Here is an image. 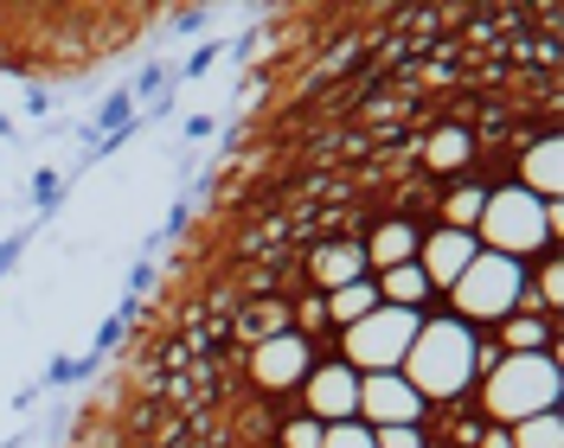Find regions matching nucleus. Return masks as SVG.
Segmentation results:
<instances>
[{
	"mask_svg": "<svg viewBox=\"0 0 564 448\" xmlns=\"http://www.w3.org/2000/svg\"><path fill=\"white\" fill-rule=\"evenodd\" d=\"M0 141H13V116H0Z\"/></svg>",
	"mask_w": 564,
	"mask_h": 448,
	"instance_id": "c85d7f7f",
	"label": "nucleus"
},
{
	"mask_svg": "<svg viewBox=\"0 0 564 448\" xmlns=\"http://www.w3.org/2000/svg\"><path fill=\"white\" fill-rule=\"evenodd\" d=\"M558 442H564V423H558V411L527 416V423H513V429H507V448H558Z\"/></svg>",
	"mask_w": 564,
	"mask_h": 448,
	"instance_id": "dca6fc26",
	"label": "nucleus"
},
{
	"mask_svg": "<svg viewBox=\"0 0 564 448\" xmlns=\"http://www.w3.org/2000/svg\"><path fill=\"white\" fill-rule=\"evenodd\" d=\"M352 416H366V429H391V423H423V397L398 372H366Z\"/></svg>",
	"mask_w": 564,
	"mask_h": 448,
	"instance_id": "0eeeda50",
	"label": "nucleus"
},
{
	"mask_svg": "<svg viewBox=\"0 0 564 448\" xmlns=\"http://www.w3.org/2000/svg\"><path fill=\"white\" fill-rule=\"evenodd\" d=\"M58 206H65V173H58V167H39L33 173V225H45Z\"/></svg>",
	"mask_w": 564,
	"mask_h": 448,
	"instance_id": "6ab92c4d",
	"label": "nucleus"
},
{
	"mask_svg": "<svg viewBox=\"0 0 564 448\" xmlns=\"http://www.w3.org/2000/svg\"><path fill=\"white\" fill-rule=\"evenodd\" d=\"M520 186H527L532 199H558L564 193V141L558 135H539L520 154Z\"/></svg>",
	"mask_w": 564,
	"mask_h": 448,
	"instance_id": "9d476101",
	"label": "nucleus"
},
{
	"mask_svg": "<svg viewBox=\"0 0 564 448\" xmlns=\"http://www.w3.org/2000/svg\"><path fill=\"white\" fill-rule=\"evenodd\" d=\"M295 320H302V327H321V320H327V308H321V295H308V302L295 308ZM302 327H295V334H302Z\"/></svg>",
	"mask_w": 564,
	"mask_h": 448,
	"instance_id": "cd10ccee",
	"label": "nucleus"
},
{
	"mask_svg": "<svg viewBox=\"0 0 564 448\" xmlns=\"http://www.w3.org/2000/svg\"><path fill=\"white\" fill-rule=\"evenodd\" d=\"M379 448H423V423H391V429H372Z\"/></svg>",
	"mask_w": 564,
	"mask_h": 448,
	"instance_id": "412c9836",
	"label": "nucleus"
},
{
	"mask_svg": "<svg viewBox=\"0 0 564 448\" xmlns=\"http://www.w3.org/2000/svg\"><path fill=\"white\" fill-rule=\"evenodd\" d=\"M321 448H379V442H372V429L352 416V423H327V429H321Z\"/></svg>",
	"mask_w": 564,
	"mask_h": 448,
	"instance_id": "aec40b11",
	"label": "nucleus"
},
{
	"mask_svg": "<svg viewBox=\"0 0 564 448\" xmlns=\"http://www.w3.org/2000/svg\"><path fill=\"white\" fill-rule=\"evenodd\" d=\"M366 276V250L359 243H321L315 250V282L334 295V288H347V282Z\"/></svg>",
	"mask_w": 564,
	"mask_h": 448,
	"instance_id": "f8f14e48",
	"label": "nucleus"
},
{
	"mask_svg": "<svg viewBox=\"0 0 564 448\" xmlns=\"http://www.w3.org/2000/svg\"><path fill=\"white\" fill-rule=\"evenodd\" d=\"M33 231H39V225H26V231H13V238L0 243V276H7V270H13V263L26 256V243H33Z\"/></svg>",
	"mask_w": 564,
	"mask_h": 448,
	"instance_id": "b1692460",
	"label": "nucleus"
},
{
	"mask_svg": "<svg viewBox=\"0 0 564 448\" xmlns=\"http://www.w3.org/2000/svg\"><path fill=\"white\" fill-rule=\"evenodd\" d=\"M321 308H327V320L352 327V320H366V314L379 308V282L359 276V282H347V288H334V295H321Z\"/></svg>",
	"mask_w": 564,
	"mask_h": 448,
	"instance_id": "2eb2a0df",
	"label": "nucleus"
},
{
	"mask_svg": "<svg viewBox=\"0 0 564 448\" xmlns=\"http://www.w3.org/2000/svg\"><path fill=\"white\" fill-rule=\"evenodd\" d=\"M282 302H263V308H250V327H257V334H263V340H270V334H289V327H282Z\"/></svg>",
	"mask_w": 564,
	"mask_h": 448,
	"instance_id": "5701e85b",
	"label": "nucleus"
},
{
	"mask_svg": "<svg viewBox=\"0 0 564 448\" xmlns=\"http://www.w3.org/2000/svg\"><path fill=\"white\" fill-rule=\"evenodd\" d=\"M417 225H404V218H391L372 231V243H359L366 250V263H379V270H398V263H417Z\"/></svg>",
	"mask_w": 564,
	"mask_h": 448,
	"instance_id": "9b49d317",
	"label": "nucleus"
},
{
	"mask_svg": "<svg viewBox=\"0 0 564 448\" xmlns=\"http://www.w3.org/2000/svg\"><path fill=\"white\" fill-rule=\"evenodd\" d=\"M481 206H488V186H456V193L443 199V218H449V231H475Z\"/></svg>",
	"mask_w": 564,
	"mask_h": 448,
	"instance_id": "f3484780",
	"label": "nucleus"
},
{
	"mask_svg": "<svg viewBox=\"0 0 564 448\" xmlns=\"http://www.w3.org/2000/svg\"><path fill=\"white\" fill-rule=\"evenodd\" d=\"M558 225H564L558 199H532L520 179H513V186H494L481 218H475V231L488 238L494 256H513V263L532 256V250H545V243L558 238Z\"/></svg>",
	"mask_w": 564,
	"mask_h": 448,
	"instance_id": "7ed1b4c3",
	"label": "nucleus"
},
{
	"mask_svg": "<svg viewBox=\"0 0 564 448\" xmlns=\"http://www.w3.org/2000/svg\"><path fill=\"white\" fill-rule=\"evenodd\" d=\"M321 429H327V423H315V416H295V423L282 429V448H321Z\"/></svg>",
	"mask_w": 564,
	"mask_h": 448,
	"instance_id": "4be33fe9",
	"label": "nucleus"
},
{
	"mask_svg": "<svg viewBox=\"0 0 564 448\" xmlns=\"http://www.w3.org/2000/svg\"><path fill=\"white\" fill-rule=\"evenodd\" d=\"M379 302L386 308H417L430 302V276H423L417 263H398V270H379Z\"/></svg>",
	"mask_w": 564,
	"mask_h": 448,
	"instance_id": "4468645a",
	"label": "nucleus"
},
{
	"mask_svg": "<svg viewBox=\"0 0 564 448\" xmlns=\"http://www.w3.org/2000/svg\"><path fill=\"white\" fill-rule=\"evenodd\" d=\"M475 256H481V238H475V231H449V225H443L436 238L417 243V270L430 276V288H456V276Z\"/></svg>",
	"mask_w": 564,
	"mask_h": 448,
	"instance_id": "6e6552de",
	"label": "nucleus"
},
{
	"mask_svg": "<svg viewBox=\"0 0 564 448\" xmlns=\"http://www.w3.org/2000/svg\"><path fill=\"white\" fill-rule=\"evenodd\" d=\"M148 288H154V263H148V256H141L135 270H129V302H141V295H148Z\"/></svg>",
	"mask_w": 564,
	"mask_h": 448,
	"instance_id": "bb28decb",
	"label": "nucleus"
},
{
	"mask_svg": "<svg viewBox=\"0 0 564 448\" xmlns=\"http://www.w3.org/2000/svg\"><path fill=\"white\" fill-rule=\"evenodd\" d=\"M500 327H507V352H552V320L520 314V320H500Z\"/></svg>",
	"mask_w": 564,
	"mask_h": 448,
	"instance_id": "a211bd4d",
	"label": "nucleus"
},
{
	"mask_svg": "<svg viewBox=\"0 0 564 448\" xmlns=\"http://www.w3.org/2000/svg\"><path fill=\"white\" fill-rule=\"evenodd\" d=\"M302 397H308V416H315V423H352L359 372H352V365H315V372L302 379Z\"/></svg>",
	"mask_w": 564,
	"mask_h": 448,
	"instance_id": "1a4fd4ad",
	"label": "nucleus"
},
{
	"mask_svg": "<svg viewBox=\"0 0 564 448\" xmlns=\"http://www.w3.org/2000/svg\"><path fill=\"white\" fill-rule=\"evenodd\" d=\"M449 295H456V320H468V327H481V320H513L520 302H527V263L481 250V256L456 276Z\"/></svg>",
	"mask_w": 564,
	"mask_h": 448,
	"instance_id": "20e7f679",
	"label": "nucleus"
},
{
	"mask_svg": "<svg viewBox=\"0 0 564 448\" xmlns=\"http://www.w3.org/2000/svg\"><path fill=\"white\" fill-rule=\"evenodd\" d=\"M481 372V340H475V327L456 320V314H436V320H423L411 352H404V365H398V379L417 391L423 404H449L462 397L468 384Z\"/></svg>",
	"mask_w": 564,
	"mask_h": 448,
	"instance_id": "f257e3e1",
	"label": "nucleus"
},
{
	"mask_svg": "<svg viewBox=\"0 0 564 448\" xmlns=\"http://www.w3.org/2000/svg\"><path fill=\"white\" fill-rule=\"evenodd\" d=\"M218 52H225L218 39H212V45H199V52H193V58H186V65L174 70V77H206V70H212V58H218Z\"/></svg>",
	"mask_w": 564,
	"mask_h": 448,
	"instance_id": "a878e982",
	"label": "nucleus"
},
{
	"mask_svg": "<svg viewBox=\"0 0 564 448\" xmlns=\"http://www.w3.org/2000/svg\"><path fill=\"white\" fill-rule=\"evenodd\" d=\"M423 161H430L436 173H462L468 161H475V135H468L462 122H443L436 135L423 141Z\"/></svg>",
	"mask_w": 564,
	"mask_h": 448,
	"instance_id": "ddd939ff",
	"label": "nucleus"
},
{
	"mask_svg": "<svg viewBox=\"0 0 564 448\" xmlns=\"http://www.w3.org/2000/svg\"><path fill=\"white\" fill-rule=\"evenodd\" d=\"M488 448H507V429H494V436H488Z\"/></svg>",
	"mask_w": 564,
	"mask_h": 448,
	"instance_id": "c756f323",
	"label": "nucleus"
},
{
	"mask_svg": "<svg viewBox=\"0 0 564 448\" xmlns=\"http://www.w3.org/2000/svg\"><path fill=\"white\" fill-rule=\"evenodd\" d=\"M315 372V346H308V334H270V340H257V352H250V379L263 384V391H295V384Z\"/></svg>",
	"mask_w": 564,
	"mask_h": 448,
	"instance_id": "423d86ee",
	"label": "nucleus"
},
{
	"mask_svg": "<svg viewBox=\"0 0 564 448\" xmlns=\"http://www.w3.org/2000/svg\"><path fill=\"white\" fill-rule=\"evenodd\" d=\"M539 295H545V320L558 314V302H564V288H558V263H545L539 270Z\"/></svg>",
	"mask_w": 564,
	"mask_h": 448,
	"instance_id": "393cba45",
	"label": "nucleus"
},
{
	"mask_svg": "<svg viewBox=\"0 0 564 448\" xmlns=\"http://www.w3.org/2000/svg\"><path fill=\"white\" fill-rule=\"evenodd\" d=\"M558 352H507L500 365L488 372L481 384V404L500 429H513V423H527V416H545L558 411Z\"/></svg>",
	"mask_w": 564,
	"mask_h": 448,
	"instance_id": "f03ea898",
	"label": "nucleus"
},
{
	"mask_svg": "<svg viewBox=\"0 0 564 448\" xmlns=\"http://www.w3.org/2000/svg\"><path fill=\"white\" fill-rule=\"evenodd\" d=\"M417 327H423L417 308H386V302H379L366 320L340 327V365H352L359 379H366V372H398L404 352H411V340H417Z\"/></svg>",
	"mask_w": 564,
	"mask_h": 448,
	"instance_id": "39448f33",
	"label": "nucleus"
}]
</instances>
